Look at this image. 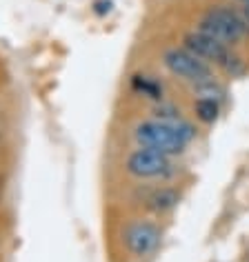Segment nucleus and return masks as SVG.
<instances>
[{"mask_svg":"<svg viewBox=\"0 0 249 262\" xmlns=\"http://www.w3.org/2000/svg\"><path fill=\"white\" fill-rule=\"evenodd\" d=\"M198 29L225 45H236L249 34V23L232 7H212L200 16Z\"/></svg>","mask_w":249,"mask_h":262,"instance_id":"obj_3","label":"nucleus"},{"mask_svg":"<svg viewBox=\"0 0 249 262\" xmlns=\"http://www.w3.org/2000/svg\"><path fill=\"white\" fill-rule=\"evenodd\" d=\"M125 169L129 176L140 180H152V178H165L172 173V156L160 154L156 149L140 147L132 151L125 160Z\"/></svg>","mask_w":249,"mask_h":262,"instance_id":"obj_5","label":"nucleus"},{"mask_svg":"<svg viewBox=\"0 0 249 262\" xmlns=\"http://www.w3.org/2000/svg\"><path fill=\"white\" fill-rule=\"evenodd\" d=\"M176 202H178V195H176L172 189H158V191H154L152 198L147 200V207L156 213H165L172 207H176Z\"/></svg>","mask_w":249,"mask_h":262,"instance_id":"obj_8","label":"nucleus"},{"mask_svg":"<svg viewBox=\"0 0 249 262\" xmlns=\"http://www.w3.org/2000/svg\"><path fill=\"white\" fill-rule=\"evenodd\" d=\"M194 111H196V118L205 124H212L218 120V114H220V104L216 98L212 96H202L194 102Z\"/></svg>","mask_w":249,"mask_h":262,"instance_id":"obj_7","label":"nucleus"},{"mask_svg":"<svg viewBox=\"0 0 249 262\" xmlns=\"http://www.w3.org/2000/svg\"><path fill=\"white\" fill-rule=\"evenodd\" d=\"M240 3H242V5H245V7H249V0H240Z\"/></svg>","mask_w":249,"mask_h":262,"instance_id":"obj_10","label":"nucleus"},{"mask_svg":"<svg viewBox=\"0 0 249 262\" xmlns=\"http://www.w3.org/2000/svg\"><path fill=\"white\" fill-rule=\"evenodd\" d=\"M125 247L129 249V253L136 258H147L156 251V247L160 245V229L154 222L147 220H136L132 225H127L122 233Z\"/></svg>","mask_w":249,"mask_h":262,"instance_id":"obj_6","label":"nucleus"},{"mask_svg":"<svg viewBox=\"0 0 249 262\" xmlns=\"http://www.w3.org/2000/svg\"><path fill=\"white\" fill-rule=\"evenodd\" d=\"M245 18H247V23H249V7H247V11H245Z\"/></svg>","mask_w":249,"mask_h":262,"instance_id":"obj_11","label":"nucleus"},{"mask_svg":"<svg viewBox=\"0 0 249 262\" xmlns=\"http://www.w3.org/2000/svg\"><path fill=\"white\" fill-rule=\"evenodd\" d=\"M134 87L140 91V94H145L147 98H154V100H158V98L162 96V89L158 82L149 80L147 76H136L134 78Z\"/></svg>","mask_w":249,"mask_h":262,"instance_id":"obj_9","label":"nucleus"},{"mask_svg":"<svg viewBox=\"0 0 249 262\" xmlns=\"http://www.w3.org/2000/svg\"><path fill=\"white\" fill-rule=\"evenodd\" d=\"M162 64L172 71L174 76L182 78L187 82L194 84H205L214 80V69L212 64H207L205 60H200L196 54H192L185 47H172L162 54Z\"/></svg>","mask_w":249,"mask_h":262,"instance_id":"obj_4","label":"nucleus"},{"mask_svg":"<svg viewBox=\"0 0 249 262\" xmlns=\"http://www.w3.org/2000/svg\"><path fill=\"white\" fill-rule=\"evenodd\" d=\"M134 136L140 147L156 149V151L167 154V156H176L187 149L194 131L187 122L169 124L162 120H145L136 127Z\"/></svg>","mask_w":249,"mask_h":262,"instance_id":"obj_1","label":"nucleus"},{"mask_svg":"<svg viewBox=\"0 0 249 262\" xmlns=\"http://www.w3.org/2000/svg\"><path fill=\"white\" fill-rule=\"evenodd\" d=\"M182 47L189 49L192 54H196L200 60H205L207 64H216L229 76H240L245 71V64L238 56L232 51V47L225 42H220L218 38L205 34V31L196 29L187 31L182 38Z\"/></svg>","mask_w":249,"mask_h":262,"instance_id":"obj_2","label":"nucleus"}]
</instances>
